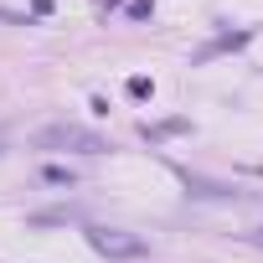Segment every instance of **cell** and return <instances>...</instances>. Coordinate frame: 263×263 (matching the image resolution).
<instances>
[{
	"label": "cell",
	"mask_w": 263,
	"mask_h": 263,
	"mask_svg": "<svg viewBox=\"0 0 263 263\" xmlns=\"http://www.w3.org/2000/svg\"><path fill=\"white\" fill-rule=\"evenodd\" d=\"M88 242H93V253H103V258H145V253H150L145 237L119 232V227H88Z\"/></svg>",
	"instance_id": "obj_1"
},
{
	"label": "cell",
	"mask_w": 263,
	"mask_h": 263,
	"mask_svg": "<svg viewBox=\"0 0 263 263\" xmlns=\"http://www.w3.org/2000/svg\"><path fill=\"white\" fill-rule=\"evenodd\" d=\"M36 145H42V150H52V145H72V150H88V155H98V150H103V140H98V135H88V129H78V124L42 129V135H36Z\"/></svg>",
	"instance_id": "obj_2"
},
{
	"label": "cell",
	"mask_w": 263,
	"mask_h": 263,
	"mask_svg": "<svg viewBox=\"0 0 263 263\" xmlns=\"http://www.w3.org/2000/svg\"><path fill=\"white\" fill-rule=\"evenodd\" d=\"M36 181H42V186H78V171H72V165H42Z\"/></svg>",
	"instance_id": "obj_3"
},
{
	"label": "cell",
	"mask_w": 263,
	"mask_h": 263,
	"mask_svg": "<svg viewBox=\"0 0 263 263\" xmlns=\"http://www.w3.org/2000/svg\"><path fill=\"white\" fill-rule=\"evenodd\" d=\"M181 181H186V191H191V196H237L232 186H217V181H201V176H191V171H186Z\"/></svg>",
	"instance_id": "obj_4"
},
{
	"label": "cell",
	"mask_w": 263,
	"mask_h": 263,
	"mask_svg": "<svg viewBox=\"0 0 263 263\" xmlns=\"http://www.w3.org/2000/svg\"><path fill=\"white\" fill-rule=\"evenodd\" d=\"M186 129H191V124H186V119H171V124H155V129H150V124H145V129H140V135H145V140H150V145H155V140H171V135H186Z\"/></svg>",
	"instance_id": "obj_5"
},
{
	"label": "cell",
	"mask_w": 263,
	"mask_h": 263,
	"mask_svg": "<svg viewBox=\"0 0 263 263\" xmlns=\"http://www.w3.org/2000/svg\"><path fill=\"white\" fill-rule=\"evenodd\" d=\"M0 21H11V26H31L26 16H16V11H0Z\"/></svg>",
	"instance_id": "obj_6"
},
{
	"label": "cell",
	"mask_w": 263,
	"mask_h": 263,
	"mask_svg": "<svg viewBox=\"0 0 263 263\" xmlns=\"http://www.w3.org/2000/svg\"><path fill=\"white\" fill-rule=\"evenodd\" d=\"M248 237H253V242H258V248H263V227H258V232H248Z\"/></svg>",
	"instance_id": "obj_7"
}]
</instances>
